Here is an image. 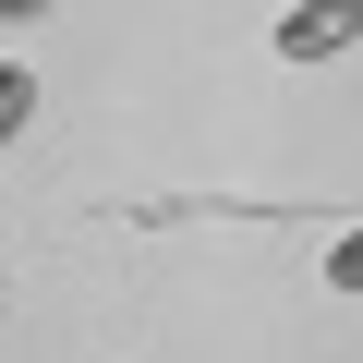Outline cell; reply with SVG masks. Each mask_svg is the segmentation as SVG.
<instances>
[{"instance_id":"cell-4","label":"cell","mask_w":363,"mask_h":363,"mask_svg":"<svg viewBox=\"0 0 363 363\" xmlns=\"http://www.w3.org/2000/svg\"><path fill=\"white\" fill-rule=\"evenodd\" d=\"M37 13H49V0H0V25H37Z\"/></svg>"},{"instance_id":"cell-3","label":"cell","mask_w":363,"mask_h":363,"mask_svg":"<svg viewBox=\"0 0 363 363\" xmlns=\"http://www.w3.org/2000/svg\"><path fill=\"white\" fill-rule=\"evenodd\" d=\"M327 291H351V303H363V218H351V230L327 242Z\"/></svg>"},{"instance_id":"cell-2","label":"cell","mask_w":363,"mask_h":363,"mask_svg":"<svg viewBox=\"0 0 363 363\" xmlns=\"http://www.w3.org/2000/svg\"><path fill=\"white\" fill-rule=\"evenodd\" d=\"M25 121H37V73H25V61H0V145H13Z\"/></svg>"},{"instance_id":"cell-1","label":"cell","mask_w":363,"mask_h":363,"mask_svg":"<svg viewBox=\"0 0 363 363\" xmlns=\"http://www.w3.org/2000/svg\"><path fill=\"white\" fill-rule=\"evenodd\" d=\"M267 49H279V61H339V49H363V0H291V13L267 25Z\"/></svg>"}]
</instances>
